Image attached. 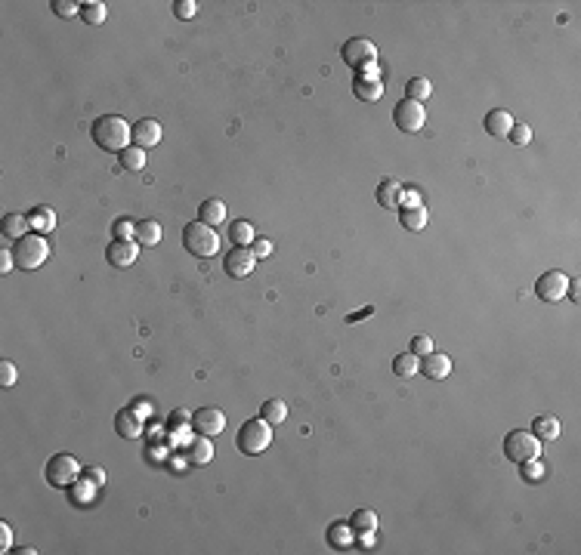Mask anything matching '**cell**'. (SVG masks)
Instances as JSON below:
<instances>
[{
	"mask_svg": "<svg viewBox=\"0 0 581 555\" xmlns=\"http://www.w3.org/2000/svg\"><path fill=\"white\" fill-rule=\"evenodd\" d=\"M130 139H133L136 148H152L161 142V123L152 121V117H143V121L133 123V130H130Z\"/></svg>",
	"mask_w": 581,
	"mask_h": 555,
	"instance_id": "cell-13",
	"label": "cell"
},
{
	"mask_svg": "<svg viewBox=\"0 0 581 555\" xmlns=\"http://www.w3.org/2000/svg\"><path fill=\"white\" fill-rule=\"evenodd\" d=\"M340 56L350 68H365V65H374L377 59V46L365 41V37H350V41L344 44V50H340Z\"/></svg>",
	"mask_w": 581,
	"mask_h": 555,
	"instance_id": "cell-9",
	"label": "cell"
},
{
	"mask_svg": "<svg viewBox=\"0 0 581 555\" xmlns=\"http://www.w3.org/2000/svg\"><path fill=\"white\" fill-rule=\"evenodd\" d=\"M514 114L504 112V108H495V112L485 114V130L492 133V136H498V139H504L510 136V130H514Z\"/></svg>",
	"mask_w": 581,
	"mask_h": 555,
	"instance_id": "cell-16",
	"label": "cell"
},
{
	"mask_svg": "<svg viewBox=\"0 0 581 555\" xmlns=\"http://www.w3.org/2000/svg\"><path fill=\"white\" fill-rule=\"evenodd\" d=\"M393 373L402 380H412L414 373H421V358L414 352H402V355L393 358Z\"/></svg>",
	"mask_w": 581,
	"mask_h": 555,
	"instance_id": "cell-21",
	"label": "cell"
},
{
	"mask_svg": "<svg viewBox=\"0 0 581 555\" xmlns=\"http://www.w3.org/2000/svg\"><path fill=\"white\" fill-rule=\"evenodd\" d=\"M235 444L242 453H247V457H260V453H266V448L273 444V426L263 417L247 420V423H242V429H238Z\"/></svg>",
	"mask_w": 581,
	"mask_h": 555,
	"instance_id": "cell-2",
	"label": "cell"
},
{
	"mask_svg": "<svg viewBox=\"0 0 581 555\" xmlns=\"http://www.w3.org/2000/svg\"><path fill=\"white\" fill-rule=\"evenodd\" d=\"M421 373L430 380H445L448 373H452V358H448L445 352H430L421 361Z\"/></svg>",
	"mask_w": 581,
	"mask_h": 555,
	"instance_id": "cell-14",
	"label": "cell"
},
{
	"mask_svg": "<svg viewBox=\"0 0 581 555\" xmlns=\"http://www.w3.org/2000/svg\"><path fill=\"white\" fill-rule=\"evenodd\" d=\"M161 225L155 222V220H143V222H136V234H133V241L139 247H158L161 244Z\"/></svg>",
	"mask_w": 581,
	"mask_h": 555,
	"instance_id": "cell-20",
	"label": "cell"
},
{
	"mask_svg": "<svg viewBox=\"0 0 581 555\" xmlns=\"http://www.w3.org/2000/svg\"><path fill=\"white\" fill-rule=\"evenodd\" d=\"M520 466H523V479L525 481L535 484V481L544 479V466H541V460H525V463H520Z\"/></svg>",
	"mask_w": 581,
	"mask_h": 555,
	"instance_id": "cell-35",
	"label": "cell"
},
{
	"mask_svg": "<svg viewBox=\"0 0 581 555\" xmlns=\"http://www.w3.org/2000/svg\"><path fill=\"white\" fill-rule=\"evenodd\" d=\"M0 229H4V234H6L10 241H19V238H25V234H28L31 222H28V216L6 213V216H4V222H0Z\"/></svg>",
	"mask_w": 581,
	"mask_h": 555,
	"instance_id": "cell-25",
	"label": "cell"
},
{
	"mask_svg": "<svg viewBox=\"0 0 581 555\" xmlns=\"http://www.w3.org/2000/svg\"><path fill=\"white\" fill-rule=\"evenodd\" d=\"M10 546H13V530L6 521H0V552H10Z\"/></svg>",
	"mask_w": 581,
	"mask_h": 555,
	"instance_id": "cell-44",
	"label": "cell"
},
{
	"mask_svg": "<svg viewBox=\"0 0 581 555\" xmlns=\"http://www.w3.org/2000/svg\"><path fill=\"white\" fill-rule=\"evenodd\" d=\"M183 420H192V413H185V410H174V413H170V423H183Z\"/></svg>",
	"mask_w": 581,
	"mask_h": 555,
	"instance_id": "cell-46",
	"label": "cell"
},
{
	"mask_svg": "<svg viewBox=\"0 0 581 555\" xmlns=\"http://www.w3.org/2000/svg\"><path fill=\"white\" fill-rule=\"evenodd\" d=\"M13 269H15V256H13V250H0V275H10Z\"/></svg>",
	"mask_w": 581,
	"mask_h": 555,
	"instance_id": "cell-43",
	"label": "cell"
},
{
	"mask_svg": "<svg viewBox=\"0 0 581 555\" xmlns=\"http://www.w3.org/2000/svg\"><path fill=\"white\" fill-rule=\"evenodd\" d=\"M430 81L427 77H412V81L405 83V99H414V102H424V99H430Z\"/></svg>",
	"mask_w": 581,
	"mask_h": 555,
	"instance_id": "cell-32",
	"label": "cell"
},
{
	"mask_svg": "<svg viewBox=\"0 0 581 555\" xmlns=\"http://www.w3.org/2000/svg\"><path fill=\"white\" fill-rule=\"evenodd\" d=\"M84 475H90V479L96 481V484H105V472H103V469H93V466H90V469H87V472H84Z\"/></svg>",
	"mask_w": 581,
	"mask_h": 555,
	"instance_id": "cell-45",
	"label": "cell"
},
{
	"mask_svg": "<svg viewBox=\"0 0 581 555\" xmlns=\"http://www.w3.org/2000/svg\"><path fill=\"white\" fill-rule=\"evenodd\" d=\"M105 256H108V262H112L115 269H127V265H133V262H136L139 244H136V241H118V238H115L112 244H108Z\"/></svg>",
	"mask_w": 581,
	"mask_h": 555,
	"instance_id": "cell-12",
	"label": "cell"
},
{
	"mask_svg": "<svg viewBox=\"0 0 581 555\" xmlns=\"http://www.w3.org/2000/svg\"><path fill=\"white\" fill-rule=\"evenodd\" d=\"M93 484H96V481H93L90 475H87V479H84V481L77 479V481H74V484H72V488H68V490H72V497L77 500V503H90V497L96 494V488H93Z\"/></svg>",
	"mask_w": 581,
	"mask_h": 555,
	"instance_id": "cell-34",
	"label": "cell"
},
{
	"mask_svg": "<svg viewBox=\"0 0 581 555\" xmlns=\"http://www.w3.org/2000/svg\"><path fill=\"white\" fill-rule=\"evenodd\" d=\"M412 352L417 358L430 355V352H433V340H430V336H414V340H412Z\"/></svg>",
	"mask_w": 581,
	"mask_h": 555,
	"instance_id": "cell-41",
	"label": "cell"
},
{
	"mask_svg": "<svg viewBox=\"0 0 581 555\" xmlns=\"http://www.w3.org/2000/svg\"><path fill=\"white\" fill-rule=\"evenodd\" d=\"M53 13L59 15V19H72L74 13H81V4H72V0H53Z\"/></svg>",
	"mask_w": 581,
	"mask_h": 555,
	"instance_id": "cell-37",
	"label": "cell"
},
{
	"mask_svg": "<svg viewBox=\"0 0 581 555\" xmlns=\"http://www.w3.org/2000/svg\"><path fill=\"white\" fill-rule=\"evenodd\" d=\"M214 460V444L207 435H198L195 441H192V448H189V463L192 466H207Z\"/></svg>",
	"mask_w": 581,
	"mask_h": 555,
	"instance_id": "cell-24",
	"label": "cell"
},
{
	"mask_svg": "<svg viewBox=\"0 0 581 555\" xmlns=\"http://www.w3.org/2000/svg\"><path fill=\"white\" fill-rule=\"evenodd\" d=\"M353 93H355V99H362V102H377V99L384 96V83L374 81V77H355Z\"/></svg>",
	"mask_w": 581,
	"mask_h": 555,
	"instance_id": "cell-19",
	"label": "cell"
},
{
	"mask_svg": "<svg viewBox=\"0 0 581 555\" xmlns=\"http://www.w3.org/2000/svg\"><path fill=\"white\" fill-rule=\"evenodd\" d=\"M189 426L195 429L198 435L214 439V435H220L223 429H226V417H223V410H216V408H198L195 413H192Z\"/></svg>",
	"mask_w": 581,
	"mask_h": 555,
	"instance_id": "cell-10",
	"label": "cell"
},
{
	"mask_svg": "<svg viewBox=\"0 0 581 555\" xmlns=\"http://www.w3.org/2000/svg\"><path fill=\"white\" fill-rule=\"evenodd\" d=\"M350 528L359 530V534H374V530H377V515L371 509H355L353 519H350Z\"/></svg>",
	"mask_w": 581,
	"mask_h": 555,
	"instance_id": "cell-31",
	"label": "cell"
},
{
	"mask_svg": "<svg viewBox=\"0 0 581 555\" xmlns=\"http://www.w3.org/2000/svg\"><path fill=\"white\" fill-rule=\"evenodd\" d=\"M510 142H514V145H529L532 142V130L525 127V123H514V130H510Z\"/></svg>",
	"mask_w": 581,
	"mask_h": 555,
	"instance_id": "cell-38",
	"label": "cell"
},
{
	"mask_svg": "<svg viewBox=\"0 0 581 555\" xmlns=\"http://www.w3.org/2000/svg\"><path fill=\"white\" fill-rule=\"evenodd\" d=\"M504 453L510 463H525V460H538L541 457V439L535 432H525V429H514L504 439Z\"/></svg>",
	"mask_w": 581,
	"mask_h": 555,
	"instance_id": "cell-6",
	"label": "cell"
},
{
	"mask_svg": "<svg viewBox=\"0 0 581 555\" xmlns=\"http://www.w3.org/2000/svg\"><path fill=\"white\" fill-rule=\"evenodd\" d=\"M350 540H353V528H350V525L337 521V525H331V528H328V543H331V546L344 549V546H350Z\"/></svg>",
	"mask_w": 581,
	"mask_h": 555,
	"instance_id": "cell-33",
	"label": "cell"
},
{
	"mask_svg": "<svg viewBox=\"0 0 581 555\" xmlns=\"http://www.w3.org/2000/svg\"><path fill=\"white\" fill-rule=\"evenodd\" d=\"M28 222L37 234H50L53 229H56V213H53L50 207H34L28 213Z\"/></svg>",
	"mask_w": 581,
	"mask_h": 555,
	"instance_id": "cell-23",
	"label": "cell"
},
{
	"mask_svg": "<svg viewBox=\"0 0 581 555\" xmlns=\"http://www.w3.org/2000/svg\"><path fill=\"white\" fill-rule=\"evenodd\" d=\"M13 256H15V265H19V269L34 272V269H41V265L50 260V244H46L44 234H37V232L25 234V238L15 241Z\"/></svg>",
	"mask_w": 581,
	"mask_h": 555,
	"instance_id": "cell-4",
	"label": "cell"
},
{
	"mask_svg": "<svg viewBox=\"0 0 581 555\" xmlns=\"http://www.w3.org/2000/svg\"><path fill=\"white\" fill-rule=\"evenodd\" d=\"M121 167L127 170V173H139V170L145 167V148H136V145H127L124 152L118 154Z\"/></svg>",
	"mask_w": 581,
	"mask_h": 555,
	"instance_id": "cell-27",
	"label": "cell"
},
{
	"mask_svg": "<svg viewBox=\"0 0 581 555\" xmlns=\"http://www.w3.org/2000/svg\"><path fill=\"white\" fill-rule=\"evenodd\" d=\"M183 247L189 250L192 256L207 260V256L220 253V234H216L211 225H204V222H189L183 229Z\"/></svg>",
	"mask_w": 581,
	"mask_h": 555,
	"instance_id": "cell-3",
	"label": "cell"
},
{
	"mask_svg": "<svg viewBox=\"0 0 581 555\" xmlns=\"http://www.w3.org/2000/svg\"><path fill=\"white\" fill-rule=\"evenodd\" d=\"M105 15H108V10H105L103 0H87V4H81V19L87 22V25H103Z\"/></svg>",
	"mask_w": 581,
	"mask_h": 555,
	"instance_id": "cell-29",
	"label": "cell"
},
{
	"mask_svg": "<svg viewBox=\"0 0 581 555\" xmlns=\"http://www.w3.org/2000/svg\"><path fill=\"white\" fill-rule=\"evenodd\" d=\"M399 222H402V229H408V232L427 229V207L424 204H405L399 210Z\"/></svg>",
	"mask_w": 581,
	"mask_h": 555,
	"instance_id": "cell-17",
	"label": "cell"
},
{
	"mask_svg": "<svg viewBox=\"0 0 581 555\" xmlns=\"http://www.w3.org/2000/svg\"><path fill=\"white\" fill-rule=\"evenodd\" d=\"M223 220H226V204H223L220 198H207L204 204L198 207V222H204V225H211V229H216Z\"/></svg>",
	"mask_w": 581,
	"mask_h": 555,
	"instance_id": "cell-18",
	"label": "cell"
},
{
	"mask_svg": "<svg viewBox=\"0 0 581 555\" xmlns=\"http://www.w3.org/2000/svg\"><path fill=\"white\" fill-rule=\"evenodd\" d=\"M260 417L266 420L269 426H278V423H285V420H288V404H285L282 398H269V401H263V408H260Z\"/></svg>",
	"mask_w": 581,
	"mask_h": 555,
	"instance_id": "cell-26",
	"label": "cell"
},
{
	"mask_svg": "<svg viewBox=\"0 0 581 555\" xmlns=\"http://www.w3.org/2000/svg\"><path fill=\"white\" fill-rule=\"evenodd\" d=\"M112 232H115V238H118V241H133L136 222H133V220H118V222L112 225Z\"/></svg>",
	"mask_w": 581,
	"mask_h": 555,
	"instance_id": "cell-36",
	"label": "cell"
},
{
	"mask_svg": "<svg viewBox=\"0 0 581 555\" xmlns=\"http://www.w3.org/2000/svg\"><path fill=\"white\" fill-rule=\"evenodd\" d=\"M532 432H535L538 439H544V441H554V439H560L563 426H560V420H556V417H535Z\"/></svg>",
	"mask_w": 581,
	"mask_h": 555,
	"instance_id": "cell-28",
	"label": "cell"
},
{
	"mask_svg": "<svg viewBox=\"0 0 581 555\" xmlns=\"http://www.w3.org/2000/svg\"><path fill=\"white\" fill-rule=\"evenodd\" d=\"M251 253L257 256V260H266V256L273 253V244H269L266 238H257V241H254V247H251Z\"/></svg>",
	"mask_w": 581,
	"mask_h": 555,
	"instance_id": "cell-42",
	"label": "cell"
},
{
	"mask_svg": "<svg viewBox=\"0 0 581 555\" xmlns=\"http://www.w3.org/2000/svg\"><path fill=\"white\" fill-rule=\"evenodd\" d=\"M15 377H19V370H15L13 361H0V386H15Z\"/></svg>",
	"mask_w": 581,
	"mask_h": 555,
	"instance_id": "cell-39",
	"label": "cell"
},
{
	"mask_svg": "<svg viewBox=\"0 0 581 555\" xmlns=\"http://www.w3.org/2000/svg\"><path fill=\"white\" fill-rule=\"evenodd\" d=\"M174 13H176V19H192V15L198 13V4H195V0H176Z\"/></svg>",
	"mask_w": 581,
	"mask_h": 555,
	"instance_id": "cell-40",
	"label": "cell"
},
{
	"mask_svg": "<svg viewBox=\"0 0 581 555\" xmlns=\"http://www.w3.org/2000/svg\"><path fill=\"white\" fill-rule=\"evenodd\" d=\"M44 475L53 488H72V484L81 479V463L72 457V453H53L44 466Z\"/></svg>",
	"mask_w": 581,
	"mask_h": 555,
	"instance_id": "cell-5",
	"label": "cell"
},
{
	"mask_svg": "<svg viewBox=\"0 0 581 555\" xmlns=\"http://www.w3.org/2000/svg\"><path fill=\"white\" fill-rule=\"evenodd\" d=\"M377 204L386 207V210L402 204V185L396 182V179H384V182L377 185Z\"/></svg>",
	"mask_w": 581,
	"mask_h": 555,
	"instance_id": "cell-22",
	"label": "cell"
},
{
	"mask_svg": "<svg viewBox=\"0 0 581 555\" xmlns=\"http://www.w3.org/2000/svg\"><path fill=\"white\" fill-rule=\"evenodd\" d=\"M229 234H232V244H235V247H247V244H254V241H257V232H254V225L244 222V220L232 222Z\"/></svg>",
	"mask_w": 581,
	"mask_h": 555,
	"instance_id": "cell-30",
	"label": "cell"
},
{
	"mask_svg": "<svg viewBox=\"0 0 581 555\" xmlns=\"http://www.w3.org/2000/svg\"><path fill=\"white\" fill-rule=\"evenodd\" d=\"M393 121H396V127L402 133H417L427 123V108L421 102H414V99H402V102L393 108Z\"/></svg>",
	"mask_w": 581,
	"mask_h": 555,
	"instance_id": "cell-7",
	"label": "cell"
},
{
	"mask_svg": "<svg viewBox=\"0 0 581 555\" xmlns=\"http://www.w3.org/2000/svg\"><path fill=\"white\" fill-rule=\"evenodd\" d=\"M130 123L124 121L121 114H103V117H96L93 121V142H96L103 152H112V154H121L124 148H127V142H133L130 139Z\"/></svg>",
	"mask_w": 581,
	"mask_h": 555,
	"instance_id": "cell-1",
	"label": "cell"
},
{
	"mask_svg": "<svg viewBox=\"0 0 581 555\" xmlns=\"http://www.w3.org/2000/svg\"><path fill=\"white\" fill-rule=\"evenodd\" d=\"M254 265H257V256L251 253L247 247H232L226 253V260H223V269H226L229 278H247L254 272Z\"/></svg>",
	"mask_w": 581,
	"mask_h": 555,
	"instance_id": "cell-11",
	"label": "cell"
},
{
	"mask_svg": "<svg viewBox=\"0 0 581 555\" xmlns=\"http://www.w3.org/2000/svg\"><path fill=\"white\" fill-rule=\"evenodd\" d=\"M115 429L124 439H139L143 435V417L136 410H118L115 413Z\"/></svg>",
	"mask_w": 581,
	"mask_h": 555,
	"instance_id": "cell-15",
	"label": "cell"
},
{
	"mask_svg": "<svg viewBox=\"0 0 581 555\" xmlns=\"http://www.w3.org/2000/svg\"><path fill=\"white\" fill-rule=\"evenodd\" d=\"M535 293H538V300H544V302H563V296L569 293V275L560 269L544 272L535 284Z\"/></svg>",
	"mask_w": 581,
	"mask_h": 555,
	"instance_id": "cell-8",
	"label": "cell"
}]
</instances>
